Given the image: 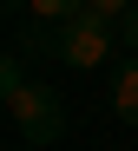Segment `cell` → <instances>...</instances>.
<instances>
[{"label": "cell", "instance_id": "cell-1", "mask_svg": "<svg viewBox=\"0 0 138 151\" xmlns=\"http://www.w3.org/2000/svg\"><path fill=\"white\" fill-rule=\"evenodd\" d=\"M0 105H7V125L26 151H53L66 138V99L53 92L46 79L26 72V53H7L0 59Z\"/></svg>", "mask_w": 138, "mask_h": 151}, {"label": "cell", "instance_id": "cell-2", "mask_svg": "<svg viewBox=\"0 0 138 151\" xmlns=\"http://www.w3.org/2000/svg\"><path fill=\"white\" fill-rule=\"evenodd\" d=\"M118 46H125L118 27H105V20H92V13H79V20H66V27L53 33V59L72 66V72H99V66L118 59Z\"/></svg>", "mask_w": 138, "mask_h": 151}, {"label": "cell", "instance_id": "cell-3", "mask_svg": "<svg viewBox=\"0 0 138 151\" xmlns=\"http://www.w3.org/2000/svg\"><path fill=\"white\" fill-rule=\"evenodd\" d=\"M112 118L118 125H138V59H125L112 72Z\"/></svg>", "mask_w": 138, "mask_h": 151}, {"label": "cell", "instance_id": "cell-4", "mask_svg": "<svg viewBox=\"0 0 138 151\" xmlns=\"http://www.w3.org/2000/svg\"><path fill=\"white\" fill-rule=\"evenodd\" d=\"M79 13H86V0H20V20H33V27H66Z\"/></svg>", "mask_w": 138, "mask_h": 151}, {"label": "cell", "instance_id": "cell-5", "mask_svg": "<svg viewBox=\"0 0 138 151\" xmlns=\"http://www.w3.org/2000/svg\"><path fill=\"white\" fill-rule=\"evenodd\" d=\"M86 13H92V20H105V27H118V33H125V20L138 13V0H86Z\"/></svg>", "mask_w": 138, "mask_h": 151}, {"label": "cell", "instance_id": "cell-6", "mask_svg": "<svg viewBox=\"0 0 138 151\" xmlns=\"http://www.w3.org/2000/svg\"><path fill=\"white\" fill-rule=\"evenodd\" d=\"M125 46H131V59H138V13L125 20Z\"/></svg>", "mask_w": 138, "mask_h": 151}]
</instances>
